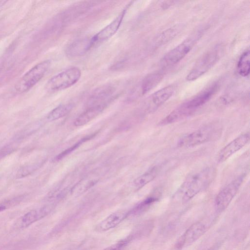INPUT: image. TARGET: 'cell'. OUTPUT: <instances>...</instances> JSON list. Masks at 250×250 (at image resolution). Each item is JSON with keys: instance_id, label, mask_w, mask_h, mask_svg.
<instances>
[{"instance_id": "cell-1", "label": "cell", "mask_w": 250, "mask_h": 250, "mask_svg": "<svg viewBox=\"0 0 250 250\" xmlns=\"http://www.w3.org/2000/svg\"><path fill=\"white\" fill-rule=\"evenodd\" d=\"M214 169L206 167L190 174L182 186V201L186 203L206 188L214 178Z\"/></svg>"}, {"instance_id": "cell-2", "label": "cell", "mask_w": 250, "mask_h": 250, "mask_svg": "<svg viewBox=\"0 0 250 250\" xmlns=\"http://www.w3.org/2000/svg\"><path fill=\"white\" fill-rule=\"evenodd\" d=\"M81 75L79 68L75 66L70 67L51 78L45 85L46 89L53 92L68 88L79 81Z\"/></svg>"}, {"instance_id": "cell-3", "label": "cell", "mask_w": 250, "mask_h": 250, "mask_svg": "<svg viewBox=\"0 0 250 250\" xmlns=\"http://www.w3.org/2000/svg\"><path fill=\"white\" fill-rule=\"evenodd\" d=\"M220 46H215L204 54L186 77L188 81H193L208 71L219 60L222 54Z\"/></svg>"}, {"instance_id": "cell-4", "label": "cell", "mask_w": 250, "mask_h": 250, "mask_svg": "<svg viewBox=\"0 0 250 250\" xmlns=\"http://www.w3.org/2000/svg\"><path fill=\"white\" fill-rule=\"evenodd\" d=\"M50 64V61L47 60L31 68L18 81L15 86L16 90L23 93L30 89L43 77Z\"/></svg>"}, {"instance_id": "cell-5", "label": "cell", "mask_w": 250, "mask_h": 250, "mask_svg": "<svg viewBox=\"0 0 250 250\" xmlns=\"http://www.w3.org/2000/svg\"><path fill=\"white\" fill-rule=\"evenodd\" d=\"M245 177V175L239 176L218 193L215 200V207L218 211H224L228 207L237 194Z\"/></svg>"}, {"instance_id": "cell-6", "label": "cell", "mask_w": 250, "mask_h": 250, "mask_svg": "<svg viewBox=\"0 0 250 250\" xmlns=\"http://www.w3.org/2000/svg\"><path fill=\"white\" fill-rule=\"evenodd\" d=\"M199 35L185 40L174 48L167 52L163 57L161 62L166 66L173 65L180 62L190 51Z\"/></svg>"}, {"instance_id": "cell-7", "label": "cell", "mask_w": 250, "mask_h": 250, "mask_svg": "<svg viewBox=\"0 0 250 250\" xmlns=\"http://www.w3.org/2000/svg\"><path fill=\"white\" fill-rule=\"evenodd\" d=\"M212 136V128H202L183 136L178 141V146L181 147L196 146L209 141Z\"/></svg>"}, {"instance_id": "cell-8", "label": "cell", "mask_w": 250, "mask_h": 250, "mask_svg": "<svg viewBox=\"0 0 250 250\" xmlns=\"http://www.w3.org/2000/svg\"><path fill=\"white\" fill-rule=\"evenodd\" d=\"M206 227L201 222L191 225L179 238L176 244V249L180 250L188 246L200 238L206 232Z\"/></svg>"}, {"instance_id": "cell-9", "label": "cell", "mask_w": 250, "mask_h": 250, "mask_svg": "<svg viewBox=\"0 0 250 250\" xmlns=\"http://www.w3.org/2000/svg\"><path fill=\"white\" fill-rule=\"evenodd\" d=\"M129 5L126 6L111 22L91 37L94 45L109 39L117 32Z\"/></svg>"}, {"instance_id": "cell-10", "label": "cell", "mask_w": 250, "mask_h": 250, "mask_svg": "<svg viewBox=\"0 0 250 250\" xmlns=\"http://www.w3.org/2000/svg\"><path fill=\"white\" fill-rule=\"evenodd\" d=\"M250 140L249 133L242 134L222 148L217 154V161L223 163L246 146Z\"/></svg>"}, {"instance_id": "cell-11", "label": "cell", "mask_w": 250, "mask_h": 250, "mask_svg": "<svg viewBox=\"0 0 250 250\" xmlns=\"http://www.w3.org/2000/svg\"><path fill=\"white\" fill-rule=\"evenodd\" d=\"M217 88L218 85L214 84L190 100L183 104L182 105L186 109L192 113L196 109L208 102L215 93Z\"/></svg>"}, {"instance_id": "cell-12", "label": "cell", "mask_w": 250, "mask_h": 250, "mask_svg": "<svg viewBox=\"0 0 250 250\" xmlns=\"http://www.w3.org/2000/svg\"><path fill=\"white\" fill-rule=\"evenodd\" d=\"M53 208L54 205L51 204L28 211L21 218L20 227L25 228L29 226L32 224L47 215Z\"/></svg>"}, {"instance_id": "cell-13", "label": "cell", "mask_w": 250, "mask_h": 250, "mask_svg": "<svg viewBox=\"0 0 250 250\" xmlns=\"http://www.w3.org/2000/svg\"><path fill=\"white\" fill-rule=\"evenodd\" d=\"M94 45L91 38H81L71 43L66 48L65 53L69 57H80L85 54Z\"/></svg>"}, {"instance_id": "cell-14", "label": "cell", "mask_w": 250, "mask_h": 250, "mask_svg": "<svg viewBox=\"0 0 250 250\" xmlns=\"http://www.w3.org/2000/svg\"><path fill=\"white\" fill-rule=\"evenodd\" d=\"M174 92L173 85L166 86L155 92L148 99V110H153L162 105L171 97Z\"/></svg>"}, {"instance_id": "cell-15", "label": "cell", "mask_w": 250, "mask_h": 250, "mask_svg": "<svg viewBox=\"0 0 250 250\" xmlns=\"http://www.w3.org/2000/svg\"><path fill=\"white\" fill-rule=\"evenodd\" d=\"M106 103L104 102L91 105L77 117L73 122L75 126H81L90 122L98 116L106 107Z\"/></svg>"}, {"instance_id": "cell-16", "label": "cell", "mask_w": 250, "mask_h": 250, "mask_svg": "<svg viewBox=\"0 0 250 250\" xmlns=\"http://www.w3.org/2000/svg\"><path fill=\"white\" fill-rule=\"evenodd\" d=\"M129 214L124 210L116 211L104 219L97 226V230L105 231L113 229L119 225Z\"/></svg>"}, {"instance_id": "cell-17", "label": "cell", "mask_w": 250, "mask_h": 250, "mask_svg": "<svg viewBox=\"0 0 250 250\" xmlns=\"http://www.w3.org/2000/svg\"><path fill=\"white\" fill-rule=\"evenodd\" d=\"M115 88L111 84H104L94 90L90 95L89 101L92 105L98 104L109 98L115 92Z\"/></svg>"}, {"instance_id": "cell-18", "label": "cell", "mask_w": 250, "mask_h": 250, "mask_svg": "<svg viewBox=\"0 0 250 250\" xmlns=\"http://www.w3.org/2000/svg\"><path fill=\"white\" fill-rule=\"evenodd\" d=\"M164 75L160 72L147 75L143 80L140 87L141 94L144 95L155 88L162 80Z\"/></svg>"}, {"instance_id": "cell-19", "label": "cell", "mask_w": 250, "mask_h": 250, "mask_svg": "<svg viewBox=\"0 0 250 250\" xmlns=\"http://www.w3.org/2000/svg\"><path fill=\"white\" fill-rule=\"evenodd\" d=\"M190 114L181 105L163 118L158 124L161 126L171 124L182 120Z\"/></svg>"}, {"instance_id": "cell-20", "label": "cell", "mask_w": 250, "mask_h": 250, "mask_svg": "<svg viewBox=\"0 0 250 250\" xmlns=\"http://www.w3.org/2000/svg\"><path fill=\"white\" fill-rule=\"evenodd\" d=\"M73 106L71 103L60 104L50 112L47 119L49 121H53L62 118L70 112Z\"/></svg>"}, {"instance_id": "cell-21", "label": "cell", "mask_w": 250, "mask_h": 250, "mask_svg": "<svg viewBox=\"0 0 250 250\" xmlns=\"http://www.w3.org/2000/svg\"><path fill=\"white\" fill-rule=\"evenodd\" d=\"M159 169L157 167H151L134 181V185L138 188H142L151 182L157 176Z\"/></svg>"}, {"instance_id": "cell-22", "label": "cell", "mask_w": 250, "mask_h": 250, "mask_svg": "<svg viewBox=\"0 0 250 250\" xmlns=\"http://www.w3.org/2000/svg\"><path fill=\"white\" fill-rule=\"evenodd\" d=\"M237 69L238 73L242 77H247L250 74V50L244 52L238 60Z\"/></svg>"}, {"instance_id": "cell-23", "label": "cell", "mask_w": 250, "mask_h": 250, "mask_svg": "<svg viewBox=\"0 0 250 250\" xmlns=\"http://www.w3.org/2000/svg\"><path fill=\"white\" fill-rule=\"evenodd\" d=\"M42 124L41 121L30 123L15 135V140H20L32 135L41 127Z\"/></svg>"}, {"instance_id": "cell-24", "label": "cell", "mask_w": 250, "mask_h": 250, "mask_svg": "<svg viewBox=\"0 0 250 250\" xmlns=\"http://www.w3.org/2000/svg\"><path fill=\"white\" fill-rule=\"evenodd\" d=\"M41 166V162H35L22 166L18 170L16 177L17 178H22L26 177L33 173Z\"/></svg>"}, {"instance_id": "cell-25", "label": "cell", "mask_w": 250, "mask_h": 250, "mask_svg": "<svg viewBox=\"0 0 250 250\" xmlns=\"http://www.w3.org/2000/svg\"><path fill=\"white\" fill-rule=\"evenodd\" d=\"M24 198V195H22L8 199L1 202L0 203V212L19 204Z\"/></svg>"}, {"instance_id": "cell-26", "label": "cell", "mask_w": 250, "mask_h": 250, "mask_svg": "<svg viewBox=\"0 0 250 250\" xmlns=\"http://www.w3.org/2000/svg\"><path fill=\"white\" fill-rule=\"evenodd\" d=\"M176 29L169 28L158 36V44H164L173 38L176 34Z\"/></svg>"}, {"instance_id": "cell-27", "label": "cell", "mask_w": 250, "mask_h": 250, "mask_svg": "<svg viewBox=\"0 0 250 250\" xmlns=\"http://www.w3.org/2000/svg\"><path fill=\"white\" fill-rule=\"evenodd\" d=\"M90 138V137H87L81 139L80 141H79L76 144L70 147L69 148L65 150L64 151L59 154L56 157V159L57 160H58L62 159L63 157H65V156L71 153L72 151L74 150L76 148L79 147V146H80L84 142L86 141V140Z\"/></svg>"}, {"instance_id": "cell-28", "label": "cell", "mask_w": 250, "mask_h": 250, "mask_svg": "<svg viewBox=\"0 0 250 250\" xmlns=\"http://www.w3.org/2000/svg\"><path fill=\"white\" fill-rule=\"evenodd\" d=\"M17 147V145L16 143H10L0 149V157H5L13 151H14Z\"/></svg>"}, {"instance_id": "cell-29", "label": "cell", "mask_w": 250, "mask_h": 250, "mask_svg": "<svg viewBox=\"0 0 250 250\" xmlns=\"http://www.w3.org/2000/svg\"><path fill=\"white\" fill-rule=\"evenodd\" d=\"M93 185L94 182L93 181L82 182L77 185L76 187L73 189V191H76V193L80 194L87 190Z\"/></svg>"}, {"instance_id": "cell-30", "label": "cell", "mask_w": 250, "mask_h": 250, "mask_svg": "<svg viewBox=\"0 0 250 250\" xmlns=\"http://www.w3.org/2000/svg\"><path fill=\"white\" fill-rule=\"evenodd\" d=\"M128 242L129 240L128 238L121 240L116 243L107 247L104 250H122Z\"/></svg>"}]
</instances>
